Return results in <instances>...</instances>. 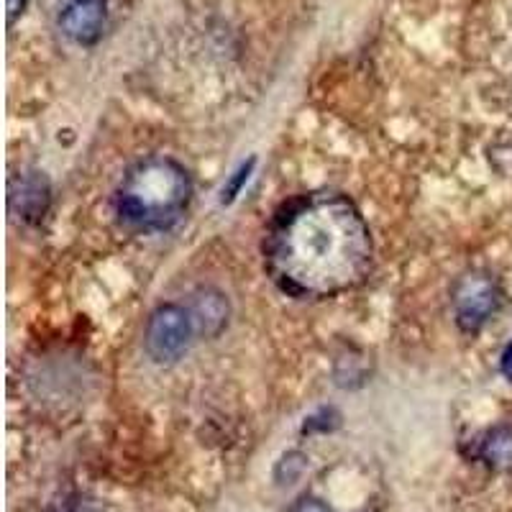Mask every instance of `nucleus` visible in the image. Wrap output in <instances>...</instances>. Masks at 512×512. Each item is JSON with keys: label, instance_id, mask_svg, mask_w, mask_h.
Instances as JSON below:
<instances>
[{"label": "nucleus", "instance_id": "1", "mask_svg": "<svg viewBox=\"0 0 512 512\" xmlns=\"http://www.w3.org/2000/svg\"><path fill=\"white\" fill-rule=\"evenodd\" d=\"M267 267L290 295H338L367 277L372 233L349 198L315 195L277 218L267 239Z\"/></svg>", "mask_w": 512, "mask_h": 512}, {"label": "nucleus", "instance_id": "2", "mask_svg": "<svg viewBox=\"0 0 512 512\" xmlns=\"http://www.w3.org/2000/svg\"><path fill=\"white\" fill-rule=\"evenodd\" d=\"M192 198V180L180 162L149 157L123 175L116 190V210L126 226L164 231L185 216Z\"/></svg>", "mask_w": 512, "mask_h": 512}, {"label": "nucleus", "instance_id": "3", "mask_svg": "<svg viewBox=\"0 0 512 512\" xmlns=\"http://www.w3.org/2000/svg\"><path fill=\"white\" fill-rule=\"evenodd\" d=\"M192 328L190 310L175 303L159 305L146 323V351L157 364H172L190 346Z\"/></svg>", "mask_w": 512, "mask_h": 512}, {"label": "nucleus", "instance_id": "4", "mask_svg": "<svg viewBox=\"0 0 512 512\" xmlns=\"http://www.w3.org/2000/svg\"><path fill=\"white\" fill-rule=\"evenodd\" d=\"M500 310V287L484 272L464 274L454 290V313L461 331L477 333Z\"/></svg>", "mask_w": 512, "mask_h": 512}, {"label": "nucleus", "instance_id": "5", "mask_svg": "<svg viewBox=\"0 0 512 512\" xmlns=\"http://www.w3.org/2000/svg\"><path fill=\"white\" fill-rule=\"evenodd\" d=\"M108 21V0H64L59 26L80 47H93Z\"/></svg>", "mask_w": 512, "mask_h": 512}, {"label": "nucleus", "instance_id": "6", "mask_svg": "<svg viewBox=\"0 0 512 512\" xmlns=\"http://www.w3.org/2000/svg\"><path fill=\"white\" fill-rule=\"evenodd\" d=\"M52 203L49 180L41 172H21L11 180V210L24 223H39Z\"/></svg>", "mask_w": 512, "mask_h": 512}, {"label": "nucleus", "instance_id": "7", "mask_svg": "<svg viewBox=\"0 0 512 512\" xmlns=\"http://www.w3.org/2000/svg\"><path fill=\"white\" fill-rule=\"evenodd\" d=\"M192 323L203 336L216 338L226 331L228 318H231V303L221 290H213V287H203L192 295L190 305Z\"/></svg>", "mask_w": 512, "mask_h": 512}, {"label": "nucleus", "instance_id": "8", "mask_svg": "<svg viewBox=\"0 0 512 512\" xmlns=\"http://www.w3.org/2000/svg\"><path fill=\"white\" fill-rule=\"evenodd\" d=\"M479 459L497 472H510L512 469V425H497L487 431L479 441Z\"/></svg>", "mask_w": 512, "mask_h": 512}, {"label": "nucleus", "instance_id": "9", "mask_svg": "<svg viewBox=\"0 0 512 512\" xmlns=\"http://www.w3.org/2000/svg\"><path fill=\"white\" fill-rule=\"evenodd\" d=\"M305 469H308V456L303 451H287L274 469V479H277V484H295L303 477Z\"/></svg>", "mask_w": 512, "mask_h": 512}, {"label": "nucleus", "instance_id": "10", "mask_svg": "<svg viewBox=\"0 0 512 512\" xmlns=\"http://www.w3.org/2000/svg\"><path fill=\"white\" fill-rule=\"evenodd\" d=\"M251 169H254V159H249V162L241 164V167L233 172V177L228 180V185L223 187V192H221V203H233V200L239 198V192L244 190V185L249 182Z\"/></svg>", "mask_w": 512, "mask_h": 512}, {"label": "nucleus", "instance_id": "11", "mask_svg": "<svg viewBox=\"0 0 512 512\" xmlns=\"http://www.w3.org/2000/svg\"><path fill=\"white\" fill-rule=\"evenodd\" d=\"M331 418H338L333 410H320L318 415H310L308 423H305L303 433H315V431H331V428H336V420L331 423Z\"/></svg>", "mask_w": 512, "mask_h": 512}, {"label": "nucleus", "instance_id": "12", "mask_svg": "<svg viewBox=\"0 0 512 512\" xmlns=\"http://www.w3.org/2000/svg\"><path fill=\"white\" fill-rule=\"evenodd\" d=\"M290 512H333V510L326 505V502L318 500V497L305 495V497H300V500H297L295 505H292Z\"/></svg>", "mask_w": 512, "mask_h": 512}, {"label": "nucleus", "instance_id": "13", "mask_svg": "<svg viewBox=\"0 0 512 512\" xmlns=\"http://www.w3.org/2000/svg\"><path fill=\"white\" fill-rule=\"evenodd\" d=\"M26 6H29V0H8V24H13V21L26 11Z\"/></svg>", "mask_w": 512, "mask_h": 512}, {"label": "nucleus", "instance_id": "14", "mask_svg": "<svg viewBox=\"0 0 512 512\" xmlns=\"http://www.w3.org/2000/svg\"><path fill=\"white\" fill-rule=\"evenodd\" d=\"M500 369H502V374H505V377L512 382V344H507L505 351H502Z\"/></svg>", "mask_w": 512, "mask_h": 512}, {"label": "nucleus", "instance_id": "15", "mask_svg": "<svg viewBox=\"0 0 512 512\" xmlns=\"http://www.w3.org/2000/svg\"><path fill=\"white\" fill-rule=\"evenodd\" d=\"M67 512H100V510H95L93 505H75V507H70Z\"/></svg>", "mask_w": 512, "mask_h": 512}]
</instances>
